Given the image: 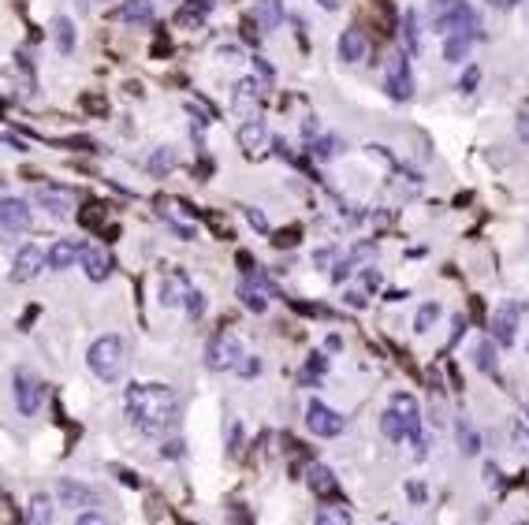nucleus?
<instances>
[{"instance_id": "1", "label": "nucleus", "mask_w": 529, "mask_h": 525, "mask_svg": "<svg viewBox=\"0 0 529 525\" xmlns=\"http://www.w3.org/2000/svg\"><path fill=\"white\" fill-rule=\"evenodd\" d=\"M127 417L145 436H164L179 421V395L168 384H130L127 388Z\"/></svg>"}, {"instance_id": "2", "label": "nucleus", "mask_w": 529, "mask_h": 525, "mask_svg": "<svg viewBox=\"0 0 529 525\" xmlns=\"http://www.w3.org/2000/svg\"><path fill=\"white\" fill-rule=\"evenodd\" d=\"M86 362H90V373L97 376V380L115 384V380L127 373V343H123L120 336H101V339H93Z\"/></svg>"}, {"instance_id": "3", "label": "nucleus", "mask_w": 529, "mask_h": 525, "mask_svg": "<svg viewBox=\"0 0 529 525\" xmlns=\"http://www.w3.org/2000/svg\"><path fill=\"white\" fill-rule=\"evenodd\" d=\"M205 358H209V369H239V362L246 358V350H242V343H239V336L235 332H217L209 339V350H205Z\"/></svg>"}, {"instance_id": "4", "label": "nucleus", "mask_w": 529, "mask_h": 525, "mask_svg": "<svg viewBox=\"0 0 529 525\" xmlns=\"http://www.w3.org/2000/svg\"><path fill=\"white\" fill-rule=\"evenodd\" d=\"M11 388H15V410H19L23 417H34L41 410V395H45L41 380L30 369H19L11 376Z\"/></svg>"}, {"instance_id": "5", "label": "nucleus", "mask_w": 529, "mask_h": 525, "mask_svg": "<svg viewBox=\"0 0 529 525\" xmlns=\"http://www.w3.org/2000/svg\"><path fill=\"white\" fill-rule=\"evenodd\" d=\"M391 406L399 410V417L406 425V440L414 444V454L425 458V436H421V410H418V399L406 395V391H395L391 395Z\"/></svg>"}, {"instance_id": "6", "label": "nucleus", "mask_w": 529, "mask_h": 525, "mask_svg": "<svg viewBox=\"0 0 529 525\" xmlns=\"http://www.w3.org/2000/svg\"><path fill=\"white\" fill-rule=\"evenodd\" d=\"M384 90L395 97V101H410V97H414V75H410V60H406V53H391V56H388Z\"/></svg>"}, {"instance_id": "7", "label": "nucleus", "mask_w": 529, "mask_h": 525, "mask_svg": "<svg viewBox=\"0 0 529 525\" xmlns=\"http://www.w3.org/2000/svg\"><path fill=\"white\" fill-rule=\"evenodd\" d=\"M343 414H336L332 406H324L321 399H309V406H306V429L313 432V436H324V440H332V436H339L343 432Z\"/></svg>"}, {"instance_id": "8", "label": "nucleus", "mask_w": 529, "mask_h": 525, "mask_svg": "<svg viewBox=\"0 0 529 525\" xmlns=\"http://www.w3.org/2000/svg\"><path fill=\"white\" fill-rule=\"evenodd\" d=\"M239 298H242L246 309H254V313H264V309H269V298H276V287L264 280L261 272H250V276H246V280L239 284Z\"/></svg>"}, {"instance_id": "9", "label": "nucleus", "mask_w": 529, "mask_h": 525, "mask_svg": "<svg viewBox=\"0 0 529 525\" xmlns=\"http://www.w3.org/2000/svg\"><path fill=\"white\" fill-rule=\"evenodd\" d=\"M518 313H522L518 302H503L492 313V339L500 343V347H510V343H515V336H518Z\"/></svg>"}, {"instance_id": "10", "label": "nucleus", "mask_w": 529, "mask_h": 525, "mask_svg": "<svg viewBox=\"0 0 529 525\" xmlns=\"http://www.w3.org/2000/svg\"><path fill=\"white\" fill-rule=\"evenodd\" d=\"M0 224H4V235H8V239L23 235L26 227H30V209H26V202L4 194V202H0Z\"/></svg>"}, {"instance_id": "11", "label": "nucleus", "mask_w": 529, "mask_h": 525, "mask_svg": "<svg viewBox=\"0 0 529 525\" xmlns=\"http://www.w3.org/2000/svg\"><path fill=\"white\" fill-rule=\"evenodd\" d=\"M231 108H235V116H242V123H246V120H261V116H257V108H261V86H257L254 78H242L239 86H235Z\"/></svg>"}, {"instance_id": "12", "label": "nucleus", "mask_w": 529, "mask_h": 525, "mask_svg": "<svg viewBox=\"0 0 529 525\" xmlns=\"http://www.w3.org/2000/svg\"><path fill=\"white\" fill-rule=\"evenodd\" d=\"M45 261H48V254H41L34 242H26L19 254H15V261H11V280L15 284H23V280H34L38 276V269H45Z\"/></svg>"}, {"instance_id": "13", "label": "nucleus", "mask_w": 529, "mask_h": 525, "mask_svg": "<svg viewBox=\"0 0 529 525\" xmlns=\"http://www.w3.org/2000/svg\"><path fill=\"white\" fill-rule=\"evenodd\" d=\"M187 294H190V284H187V276L179 272V269H172L160 280V306H183Z\"/></svg>"}, {"instance_id": "14", "label": "nucleus", "mask_w": 529, "mask_h": 525, "mask_svg": "<svg viewBox=\"0 0 529 525\" xmlns=\"http://www.w3.org/2000/svg\"><path fill=\"white\" fill-rule=\"evenodd\" d=\"M366 48H369V38H366L361 26L343 30V38H339V60L343 63H358L361 56H366Z\"/></svg>"}, {"instance_id": "15", "label": "nucleus", "mask_w": 529, "mask_h": 525, "mask_svg": "<svg viewBox=\"0 0 529 525\" xmlns=\"http://www.w3.org/2000/svg\"><path fill=\"white\" fill-rule=\"evenodd\" d=\"M38 202L53 212V217H68L71 205H75V194L63 190V187H38Z\"/></svg>"}, {"instance_id": "16", "label": "nucleus", "mask_w": 529, "mask_h": 525, "mask_svg": "<svg viewBox=\"0 0 529 525\" xmlns=\"http://www.w3.org/2000/svg\"><path fill=\"white\" fill-rule=\"evenodd\" d=\"M82 269H86V276L93 284H101L112 272V257L105 250H97V246H82Z\"/></svg>"}, {"instance_id": "17", "label": "nucleus", "mask_w": 529, "mask_h": 525, "mask_svg": "<svg viewBox=\"0 0 529 525\" xmlns=\"http://www.w3.org/2000/svg\"><path fill=\"white\" fill-rule=\"evenodd\" d=\"M306 484L317 492V496H336V492H339L336 473L328 469V466H321V462H309V469H306Z\"/></svg>"}, {"instance_id": "18", "label": "nucleus", "mask_w": 529, "mask_h": 525, "mask_svg": "<svg viewBox=\"0 0 529 525\" xmlns=\"http://www.w3.org/2000/svg\"><path fill=\"white\" fill-rule=\"evenodd\" d=\"M75 257H82V246L75 239H56L48 246V269H71Z\"/></svg>"}, {"instance_id": "19", "label": "nucleus", "mask_w": 529, "mask_h": 525, "mask_svg": "<svg viewBox=\"0 0 529 525\" xmlns=\"http://www.w3.org/2000/svg\"><path fill=\"white\" fill-rule=\"evenodd\" d=\"M264 142H269V127H264V120H246V123L239 127V145H242L246 153L261 150Z\"/></svg>"}, {"instance_id": "20", "label": "nucleus", "mask_w": 529, "mask_h": 525, "mask_svg": "<svg viewBox=\"0 0 529 525\" xmlns=\"http://www.w3.org/2000/svg\"><path fill=\"white\" fill-rule=\"evenodd\" d=\"M60 499L68 506H97V492L75 481H60Z\"/></svg>"}, {"instance_id": "21", "label": "nucleus", "mask_w": 529, "mask_h": 525, "mask_svg": "<svg viewBox=\"0 0 529 525\" xmlns=\"http://www.w3.org/2000/svg\"><path fill=\"white\" fill-rule=\"evenodd\" d=\"M115 19H123V23H153V4H150V0H127V4H120V11H115Z\"/></svg>"}, {"instance_id": "22", "label": "nucleus", "mask_w": 529, "mask_h": 525, "mask_svg": "<svg viewBox=\"0 0 529 525\" xmlns=\"http://www.w3.org/2000/svg\"><path fill=\"white\" fill-rule=\"evenodd\" d=\"M477 38H466V34H448L443 38V60L448 63H462L470 56V45H473Z\"/></svg>"}, {"instance_id": "23", "label": "nucleus", "mask_w": 529, "mask_h": 525, "mask_svg": "<svg viewBox=\"0 0 529 525\" xmlns=\"http://www.w3.org/2000/svg\"><path fill=\"white\" fill-rule=\"evenodd\" d=\"M26 525H53V499L34 496L26 506Z\"/></svg>"}, {"instance_id": "24", "label": "nucleus", "mask_w": 529, "mask_h": 525, "mask_svg": "<svg viewBox=\"0 0 529 525\" xmlns=\"http://www.w3.org/2000/svg\"><path fill=\"white\" fill-rule=\"evenodd\" d=\"M403 41H406V53L418 56L421 53V26H418V11H406L403 15Z\"/></svg>"}, {"instance_id": "25", "label": "nucleus", "mask_w": 529, "mask_h": 525, "mask_svg": "<svg viewBox=\"0 0 529 525\" xmlns=\"http://www.w3.org/2000/svg\"><path fill=\"white\" fill-rule=\"evenodd\" d=\"M257 23L269 30L284 23V0H257Z\"/></svg>"}, {"instance_id": "26", "label": "nucleus", "mask_w": 529, "mask_h": 525, "mask_svg": "<svg viewBox=\"0 0 529 525\" xmlns=\"http://www.w3.org/2000/svg\"><path fill=\"white\" fill-rule=\"evenodd\" d=\"M380 429H384V436L395 440V444H403V440H406V425H403V417H399V410H395V406L380 414Z\"/></svg>"}, {"instance_id": "27", "label": "nucleus", "mask_w": 529, "mask_h": 525, "mask_svg": "<svg viewBox=\"0 0 529 525\" xmlns=\"http://www.w3.org/2000/svg\"><path fill=\"white\" fill-rule=\"evenodd\" d=\"M53 38H56V48H60L63 56L75 53V26H71V19H63V15H60V19H53Z\"/></svg>"}, {"instance_id": "28", "label": "nucleus", "mask_w": 529, "mask_h": 525, "mask_svg": "<svg viewBox=\"0 0 529 525\" xmlns=\"http://www.w3.org/2000/svg\"><path fill=\"white\" fill-rule=\"evenodd\" d=\"M313 521H317V525H354V521H351V511H346V506H339V503L321 506Z\"/></svg>"}, {"instance_id": "29", "label": "nucleus", "mask_w": 529, "mask_h": 525, "mask_svg": "<svg viewBox=\"0 0 529 525\" xmlns=\"http://www.w3.org/2000/svg\"><path fill=\"white\" fill-rule=\"evenodd\" d=\"M440 321V302H425L421 309H418V321H414V332H428Z\"/></svg>"}, {"instance_id": "30", "label": "nucleus", "mask_w": 529, "mask_h": 525, "mask_svg": "<svg viewBox=\"0 0 529 525\" xmlns=\"http://www.w3.org/2000/svg\"><path fill=\"white\" fill-rule=\"evenodd\" d=\"M473 358H477V369H481V373H495V350H492V339H481V343H477Z\"/></svg>"}, {"instance_id": "31", "label": "nucleus", "mask_w": 529, "mask_h": 525, "mask_svg": "<svg viewBox=\"0 0 529 525\" xmlns=\"http://www.w3.org/2000/svg\"><path fill=\"white\" fill-rule=\"evenodd\" d=\"M458 444H462V451H466V454L481 451V436L470 429V421H458Z\"/></svg>"}, {"instance_id": "32", "label": "nucleus", "mask_w": 529, "mask_h": 525, "mask_svg": "<svg viewBox=\"0 0 529 525\" xmlns=\"http://www.w3.org/2000/svg\"><path fill=\"white\" fill-rule=\"evenodd\" d=\"M172 168H175V153L168 150V145H164V150H157V153L150 157V172L160 175V172H172Z\"/></svg>"}, {"instance_id": "33", "label": "nucleus", "mask_w": 529, "mask_h": 525, "mask_svg": "<svg viewBox=\"0 0 529 525\" xmlns=\"http://www.w3.org/2000/svg\"><path fill=\"white\" fill-rule=\"evenodd\" d=\"M183 306H187V317H190V321H197V317L205 313V294L190 287V294H187V302H183Z\"/></svg>"}, {"instance_id": "34", "label": "nucleus", "mask_w": 529, "mask_h": 525, "mask_svg": "<svg viewBox=\"0 0 529 525\" xmlns=\"http://www.w3.org/2000/svg\"><path fill=\"white\" fill-rule=\"evenodd\" d=\"M477 82H481V68H477V63H470V68L462 71V78H458V90H462V93H473Z\"/></svg>"}, {"instance_id": "35", "label": "nucleus", "mask_w": 529, "mask_h": 525, "mask_svg": "<svg viewBox=\"0 0 529 525\" xmlns=\"http://www.w3.org/2000/svg\"><path fill=\"white\" fill-rule=\"evenodd\" d=\"M101 217H105V209L97 205V202H90L86 209L78 212V220H82V227H97V224H101Z\"/></svg>"}, {"instance_id": "36", "label": "nucleus", "mask_w": 529, "mask_h": 525, "mask_svg": "<svg viewBox=\"0 0 529 525\" xmlns=\"http://www.w3.org/2000/svg\"><path fill=\"white\" fill-rule=\"evenodd\" d=\"M336 145H339L336 138H321V142H317V145H313V150H309V153H313V157H317V160H332V157H336Z\"/></svg>"}, {"instance_id": "37", "label": "nucleus", "mask_w": 529, "mask_h": 525, "mask_svg": "<svg viewBox=\"0 0 529 525\" xmlns=\"http://www.w3.org/2000/svg\"><path fill=\"white\" fill-rule=\"evenodd\" d=\"M246 224H250V227H257V232H269V220H264V212L261 209H246Z\"/></svg>"}, {"instance_id": "38", "label": "nucleus", "mask_w": 529, "mask_h": 525, "mask_svg": "<svg viewBox=\"0 0 529 525\" xmlns=\"http://www.w3.org/2000/svg\"><path fill=\"white\" fill-rule=\"evenodd\" d=\"M239 376H257L261 373V362H257V358H250V354H246L242 358V362H239V369H235Z\"/></svg>"}, {"instance_id": "39", "label": "nucleus", "mask_w": 529, "mask_h": 525, "mask_svg": "<svg viewBox=\"0 0 529 525\" xmlns=\"http://www.w3.org/2000/svg\"><path fill=\"white\" fill-rule=\"evenodd\" d=\"M299 235H302L299 227H287V232H279V235H276L272 242L279 246V250H284V246H294V242H299Z\"/></svg>"}, {"instance_id": "40", "label": "nucleus", "mask_w": 529, "mask_h": 525, "mask_svg": "<svg viewBox=\"0 0 529 525\" xmlns=\"http://www.w3.org/2000/svg\"><path fill=\"white\" fill-rule=\"evenodd\" d=\"M160 458H183V440H168V444H160Z\"/></svg>"}, {"instance_id": "41", "label": "nucleus", "mask_w": 529, "mask_h": 525, "mask_svg": "<svg viewBox=\"0 0 529 525\" xmlns=\"http://www.w3.org/2000/svg\"><path fill=\"white\" fill-rule=\"evenodd\" d=\"M231 454H239L242 451V429H239V421H231V444H227Z\"/></svg>"}, {"instance_id": "42", "label": "nucleus", "mask_w": 529, "mask_h": 525, "mask_svg": "<svg viewBox=\"0 0 529 525\" xmlns=\"http://www.w3.org/2000/svg\"><path fill=\"white\" fill-rule=\"evenodd\" d=\"M78 525H108V521H105V514L86 511V514H78Z\"/></svg>"}, {"instance_id": "43", "label": "nucleus", "mask_w": 529, "mask_h": 525, "mask_svg": "<svg viewBox=\"0 0 529 525\" xmlns=\"http://www.w3.org/2000/svg\"><path fill=\"white\" fill-rule=\"evenodd\" d=\"M115 473H120V481H123L127 488H142V477H138V473H130V469H115Z\"/></svg>"}, {"instance_id": "44", "label": "nucleus", "mask_w": 529, "mask_h": 525, "mask_svg": "<svg viewBox=\"0 0 529 525\" xmlns=\"http://www.w3.org/2000/svg\"><path fill=\"white\" fill-rule=\"evenodd\" d=\"M317 373H324V358H321V354H313V358H309V365H306V376H317Z\"/></svg>"}, {"instance_id": "45", "label": "nucleus", "mask_w": 529, "mask_h": 525, "mask_svg": "<svg viewBox=\"0 0 529 525\" xmlns=\"http://www.w3.org/2000/svg\"><path fill=\"white\" fill-rule=\"evenodd\" d=\"M254 68H257V75H261L264 82H272V68H269V63H264L261 56H254Z\"/></svg>"}, {"instance_id": "46", "label": "nucleus", "mask_w": 529, "mask_h": 525, "mask_svg": "<svg viewBox=\"0 0 529 525\" xmlns=\"http://www.w3.org/2000/svg\"><path fill=\"white\" fill-rule=\"evenodd\" d=\"M343 298H346V306H354V309H361V306H366V294H358V291H346Z\"/></svg>"}, {"instance_id": "47", "label": "nucleus", "mask_w": 529, "mask_h": 525, "mask_svg": "<svg viewBox=\"0 0 529 525\" xmlns=\"http://www.w3.org/2000/svg\"><path fill=\"white\" fill-rule=\"evenodd\" d=\"M485 481L488 484H500V469H495V462H485Z\"/></svg>"}, {"instance_id": "48", "label": "nucleus", "mask_w": 529, "mask_h": 525, "mask_svg": "<svg viewBox=\"0 0 529 525\" xmlns=\"http://www.w3.org/2000/svg\"><path fill=\"white\" fill-rule=\"evenodd\" d=\"M302 135H306L309 142H313V135H317V120H313V116L306 120V127H302Z\"/></svg>"}, {"instance_id": "49", "label": "nucleus", "mask_w": 529, "mask_h": 525, "mask_svg": "<svg viewBox=\"0 0 529 525\" xmlns=\"http://www.w3.org/2000/svg\"><path fill=\"white\" fill-rule=\"evenodd\" d=\"M518 135L529 142V116H518Z\"/></svg>"}, {"instance_id": "50", "label": "nucleus", "mask_w": 529, "mask_h": 525, "mask_svg": "<svg viewBox=\"0 0 529 525\" xmlns=\"http://www.w3.org/2000/svg\"><path fill=\"white\" fill-rule=\"evenodd\" d=\"M366 287H373V291L380 287V272H366Z\"/></svg>"}, {"instance_id": "51", "label": "nucleus", "mask_w": 529, "mask_h": 525, "mask_svg": "<svg viewBox=\"0 0 529 525\" xmlns=\"http://www.w3.org/2000/svg\"><path fill=\"white\" fill-rule=\"evenodd\" d=\"M488 4H495V8H503V11H507V8H515L518 0H488Z\"/></svg>"}, {"instance_id": "52", "label": "nucleus", "mask_w": 529, "mask_h": 525, "mask_svg": "<svg viewBox=\"0 0 529 525\" xmlns=\"http://www.w3.org/2000/svg\"><path fill=\"white\" fill-rule=\"evenodd\" d=\"M321 8H328V11H332V8H339V0H321Z\"/></svg>"}, {"instance_id": "53", "label": "nucleus", "mask_w": 529, "mask_h": 525, "mask_svg": "<svg viewBox=\"0 0 529 525\" xmlns=\"http://www.w3.org/2000/svg\"><path fill=\"white\" fill-rule=\"evenodd\" d=\"M525 417H529V402H525Z\"/></svg>"}, {"instance_id": "54", "label": "nucleus", "mask_w": 529, "mask_h": 525, "mask_svg": "<svg viewBox=\"0 0 529 525\" xmlns=\"http://www.w3.org/2000/svg\"><path fill=\"white\" fill-rule=\"evenodd\" d=\"M179 525H187V521H179Z\"/></svg>"}]
</instances>
